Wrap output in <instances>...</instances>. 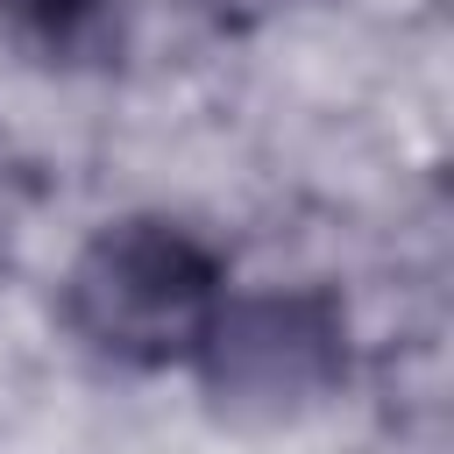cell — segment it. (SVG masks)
<instances>
[{"instance_id": "obj_1", "label": "cell", "mask_w": 454, "mask_h": 454, "mask_svg": "<svg viewBox=\"0 0 454 454\" xmlns=\"http://www.w3.org/2000/svg\"><path fill=\"white\" fill-rule=\"evenodd\" d=\"M220 298L227 262L213 255V241L184 220L142 213L99 227L78 248L64 277V326L121 369H170L199 355Z\"/></svg>"}, {"instance_id": "obj_3", "label": "cell", "mask_w": 454, "mask_h": 454, "mask_svg": "<svg viewBox=\"0 0 454 454\" xmlns=\"http://www.w3.org/2000/svg\"><path fill=\"white\" fill-rule=\"evenodd\" d=\"M0 21L50 64H99L121 43L114 0H0Z\"/></svg>"}, {"instance_id": "obj_2", "label": "cell", "mask_w": 454, "mask_h": 454, "mask_svg": "<svg viewBox=\"0 0 454 454\" xmlns=\"http://www.w3.org/2000/svg\"><path fill=\"white\" fill-rule=\"evenodd\" d=\"M192 362L220 404L284 419L348 383V312L333 291L312 284L227 291Z\"/></svg>"}, {"instance_id": "obj_4", "label": "cell", "mask_w": 454, "mask_h": 454, "mask_svg": "<svg viewBox=\"0 0 454 454\" xmlns=\"http://www.w3.org/2000/svg\"><path fill=\"white\" fill-rule=\"evenodd\" d=\"M213 21H262V14H277L284 0H199Z\"/></svg>"}]
</instances>
